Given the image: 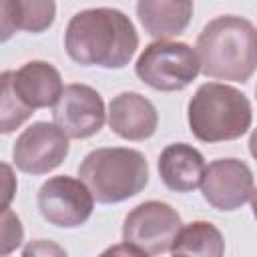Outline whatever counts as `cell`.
Segmentation results:
<instances>
[{
    "mask_svg": "<svg viewBox=\"0 0 257 257\" xmlns=\"http://www.w3.org/2000/svg\"><path fill=\"white\" fill-rule=\"evenodd\" d=\"M64 48L76 64L122 68L139 48V34L124 12L106 6L86 8L70 18Z\"/></svg>",
    "mask_w": 257,
    "mask_h": 257,
    "instance_id": "obj_1",
    "label": "cell"
},
{
    "mask_svg": "<svg viewBox=\"0 0 257 257\" xmlns=\"http://www.w3.org/2000/svg\"><path fill=\"white\" fill-rule=\"evenodd\" d=\"M199 68L215 80L247 82L257 64V30L247 18L223 14L213 18L195 46Z\"/></svg>",
    "mask_w": 257,
    "mask_h": 257,
    "instance_id": "obj_2",
    "label": "cell"
},
{
    "mask_svg": "<svg viewBox=\"0 0 257 257\" xmlns=\"http://www.w3.org/2000/svg\"><path fill=\"white\" fill-rule=\"evenodd\" d=\"M189 128L201 143L241 139L253 120L249 98L231 84L205 82L197 88L187 108Z\"/></svg>",
    "mask_w": 257,
    "mask_h": 257,
    "instance_id": "obj_3",
    "label": "cell"
},
{
    "mask_svg": "<svg viewBox=\"0 0 257 257\" xmlns=\"http://www.w3.org/2000/svg\"><path fill=\"white\" fill-rule=\"evenodd\" d=\"M78 177L98 203L110 205L126 201L147 187L149 163L137 149L102 147L82 159Z\"/></svg>",
    "mask_w": 257,
    "mask_h": 257,
    "instance_id": "obj_4",
    "label": "cell"
},
{
    "mask_svg": "<svg viewBox=\"0 0 257 257\" xmlns=\"http://www.w3.org/2000/svg\"><path fill=\"white\" fill-rule=\"evenodd\" d=\"M135 72L147 86L161 92H175L187 88L201 68L193 46L163 38L151 42L141 52Z\"/></svg>",
    "mask_w": 257,
    "mask_h": 257,
    "instance_id": "obj_5",
    "label": "cell"
},
{
    "mask_svg": "<svg viewBox=\"0 0 257 257\" xmlns=\"http://www.w3.org/2000/svg\"><path fill=\"white\" fill-rule=\"evenodd\" d=\"M181 225V215L169 203L145 201L124 217L122 243L139 255H161L171 249Z\"/></svg>",
    "mask_w": 257,
    "mask_h": 257,
    "instance_id": "obj_6",
    "label": "cell"
},
{
    "mask_svg": "<svg viewBox=\"0 0 257 257\" xmlns=\"http://www.w3.org/2000/svg\"><path fill=\"white\" fill-rule=\"evenodd\" d=\"M36 205L44 221L50 225L60 229H74L90 219L94 197L80 179L58 175L42 183L36 195Z\"/></svg>",
    "mask_w": 257,
    "mask_h": 257,
    "instance_id": "obj_7",
    "label": "cell"
},
{
    "mask_svg": "<svg viewBox=\"0 0 257 257\" xmlns=\"http://www.w3.org/2000/svg\"><path fill=\"white\" fill-rule=\"evenodd\" d=\"M68 137L46 120L32 122L20 133L12 147V161L26 175H46L68 157Z\"/></svg>",
    "mask_w": 257,
    "mask_h": 257,
    "instance_id": "obj_8",
    "label": "cell"
},
{
    "mask_svg": "<svg viewBox=\"0 0 257 257\" xmlns=\"http://www.w3.org/2000/svg\"><path fill=\"white\" fill-rule=\"evenodd\" d=\"M205 201L217 211H235L253 201V171L239 159H217L205 167L201 179Z\"/></svg>",
    "mask_w": 257,
    "mask_h": 257,
    "instance_id": "obj_9",
    "label": "cell"
},
{
    "mask_svg": "<svg viewBox=\"0 0 257 257\" xmlns=\"http://www.w3.org/2000/svg\"><path fill=\"white\" fill-rule=\"evenodd\" d=\"M54 124L68 139H88L96 135L104 120V100L88 84H66L54 102Z\"/></svg>",
    "mask_w": 257,
    "mask_h": 257,
    "instance_id": "obj_10",
    "label": "cell"
},
{
    "mask_svg": "<svg viewBox=\"0 0 257 257\" xmlns=\"http://www.w3.org/2000/svg\"><path fill=\"white\" fill-rule=\"evenodd\" d=\"M108 126L124 141H147L155 135L159 112L139 92H120L108 104Z\"/></svg>",
    "mask_w": 257,
    "mask_h": 257,
    "instance_id": "obj_11",
    "label": "cell"
},
{
    "mask_svg": "<svg viewBox=\"0 0 257 257\" xmlns=\"http://www.w3.org/2000/svg\"><path fill=\"white\" fill-rule=\"evenodd\" d=\"M205 157L187 143L167 145L159 157V175L167 189L175 193H191L201 185L205 173Z\"/></svg>",
    "mask_w": 257,
    "mask_h": 257,
    "instance_id": "obj_12",
    "label": "cell"
},
{
    "mask_svg": "<svg viewBox=\"0 0 257 257\" xmlns=\"http://www.w3.org/2000/svg\"><path fill=\"white\" fill-rule=\"evenodd\" d=\"M16 94L30 108H46L54 106L64 84L60 72L44 60H30L22 64L12 78Z\"/></svg>",
    "mask_w": 257,
    "mask_h": 257,
    "instance_id": "obj_13",
    "label": "cell"
},
{
    "mask_svg": "<svg viewBox=\"0 0 257 257\" xmlns=\"http://www.w3.org/2000/svg\"><path fill=\"white\" fill-rule=\"evenodd\" d=\"M137 16L153 38H173L187 30L193 16V0H137Z\"/></svg>",
    "mask_w": 257,
    "mask_h": 257,
    "instance_id": "obj_14",
    "label": "cell"
},
{
    "mask_svg": "<svg viewBox=\"0 0 257 257\" xmlns=\"http://www.w3.org/2000/svg\"><path fill=\"white\" fill-rule=\"evenodd\" d=\"M169 251L173 255L221 257L225 253V241H223L221 231L213 223L191 221L187 225H181Z\"/></svg>",
    "mask_w": 257,
    "mask_h": 257,
    "instance_id": "obj_15",
    "label": "cell"
},
{
    "mask_svg": "<svg viewBox=\"0 0 257 257\" xmlns=\"http://www.w3.org/2000/svg\"><path fill=\"white\" fill-rule=\"evenodd\" d=\"M12 78H14V70L0 72V135L14 133L34 112V108L22 102V98L16 94Z\"/></svg>",
    "mask_w": 257,
    "mask_h": 257,
    "instance_id": "obj_16",
    "label": "cell"
},
{
    "mask_svg": "<svg viewBox=\"0 0 257 257\" xmlns=\"http://www.w3.org/2000/svg\"><path fill=\"white\" fill-rule=\"evenodd\" d=\"M18 10V26L26 32L40 34L48 30L56 18V0H14Z\"/></svg>",
    "mask_w": 257,
    "mask_h": 257,
    "instance_id": "obj_17",
    "label": "cell"
},
{
    "mask_svg": "<svg viewBox=\"0 0 257 257\" xmlns=\"http://www.w3.org/2000/svg\"><path fill=\"white\" fill-rule=\"evenodd\" d=\"M22 241H24V227L20 217L10 209L0 211V257L14 253L22 245Z\"/></svg>",
    "mask_w": 257,
    "mask_h": 257,
    "instance_id": "obj_18",
    "label": "cell"
},
{
    "mask_svg": "<svg viewBox=\"0 0 257 257\" xmlns=\"http://www.w3.org/2000/svg\"><path fill=\"white\" fill-rule=\"evenodd\" d=\"M18 10L14 0H0V42L10 40L18 30Z\"/></svg>",
    "mask_w": 257,
    "mask_h": 257,
    "instance_id": "obj_19",
    "label": "cell"
},
{
    "mask_svg": "<svg viewBox=\"0 0 257 257\" xmlns=\"http://www.w3.org/2000/svg\"><path fill=\"white\" fill-rule=\"evenodd\" d=\"M16 189H18V181H16L14 169L8 163L0 161V211L10 209L16 197Z\"/></svg>",
    "mask_w": 257,
    "mask_h": 257,
    "instance_id": "obj_20",
    "label": "cell"
},
{
    "mask_svg": "<svg viewBox=\"0 0 257 257\" xmlns=\"http://www.w3.org/2000/svg\"><path fill=\"white\" fill-rule=\"evenodd\" d=\"M50 251H54V253H64L60 247H54V245H50L48 243V247H46V241H38L36 245H30V247H26L24 249V255H30V253H50Z\"/></svg>",
    "mask_w": 257,
    "mask_h": 257,
    "instance_id": "obj_21",
    "label": "cell"
}]
</instances>
